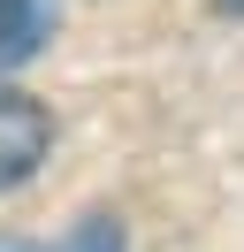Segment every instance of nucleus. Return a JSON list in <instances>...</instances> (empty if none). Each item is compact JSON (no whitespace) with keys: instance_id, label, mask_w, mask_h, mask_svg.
Returning <instances> with one entry per match:
<instances>
[{"instance_id":"f03ea898","label":"nucleus","mask_w":244,"mask_h":252,"mask_svg":"<svg viewBox=\"0 0 244 252\" xmlns=\"http://www.w3.org/2000/svg\"><path fill=\"white\" fill-rule=\"evenodd\" d=\"M54 16H61V0H0V69H23L54 38Z\"/></svg>"},{"instance_id":"7ed1b4c3","label":"nucleus","mask_w":244,"mask_h":252,"mask_svg":"<svg viewBox=\"0 0 244 252\" xmlns=\"http://www.w3.org/2000/svg\"><path fill=\"white\" fill-rule=\"evenodd\" d=\"M54 252H122V221H115V214H84Z\"/></svg>"},{"instance_id":"20e7f679","label":"nucleus","mask_w":244,"mask_h":252,"mask_svg":"<svg viewBox=\"0 0 244 252\" xmlns=\"http://www.w3.org/2000/svg\"><path fill=\"white\" fill-rule=\"evenodd\" d=\"M0 252H38V245H23V237H0Z\"/></svg>"},{"instance_id":"39448f33","label":"nucleus","mask_w":244,"mask_h":252,"mask_svg":"<svg viewBox=\"0 0 244 252\" xmlns=\"http://www.w3.org/2000/svg\"><path fill=\"white\" fill-rule=\"evenodd\" d=\"M221 8H229V16H244V0H221Z\"/></svg>"},{"instance_id":"f257e3e1","label":"nucleus","mask_w":244,"mask_h":252,"mask_svg":"<svg viewBox=\"0 0 244 252\" xmlns=\"http://www.w3.org/2000/svg\"><path fill=\"white\" fill-rule=\"evenodd\" d=\"M46 145H54V123H46V107L30 92H15V84H0V191L30 184L46 160Z\"/></svg>"}]
</instances>
